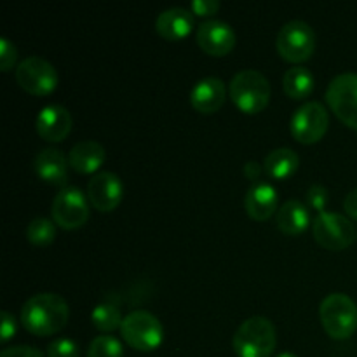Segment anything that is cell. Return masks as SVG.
<instances>
[{
	"instance_id": "27",
	"label": "cell",
	"mask_w": 357,
	"mask_h": 357,
	"mask_svg": "<svg viewBox=\"0 0 357 357\" xmlns=\"http://www.w3.org/2000/svg\"><path fill=\"white\" fill-rule=\"evenodd\" d=\"M328 199H330V195H328L326 187H323V185L314 183L310 185V188L307 190V202H309L310 208L316 209V211L324 213V209H326V204H328Z\"/></svg>"
},
{
	"instance_id": "10",
	"label": "cell",
	"mask_w": 357,
	"mask_h": 357,
	"mask_svg": "<svg viewBox=\"0 0 357 357\" xmlns=\"http://www.w3.org/2000/svg\"><path fill=\"white\" fill-rule=\"evenodd\" d=\"M16 80L28 94L49 96L58 87V72L47 59L28 56L16 66Z\"/></svg>"
},
{
	"instance_id": "13",
	"label": "cell",
	"mask_w": 357,
	"mask_h": 357,
	"mask_svg": "<svg viewBox=\"0 0 357 357\" xmlns=\"http://www.w3.org/2000/svg\"><path fill=\"white\" fill-rule=\"evenodd\" d=\"M87 197L94 209L101 213H110L119 208L124 197V185L117 174L110 171H101L94 174L87 183Z\"/></svg>"
},
{
	"instance_id": "23",
	"label": "cell",
	"mask_w": 357,
	"mask_h": 357,
	"mask_svg": "<svg viewBox=\"0 0 357 357\" xmlns=\"http://www.w3.org/2000/svg\"><path fill=\"white\" fill-rule=\"evenodd\" d=\"M91 321L96 330L103 331V333H112L115 330H121L124 317H122L121 309L114 303H100L94 307Z\"/></svg>"
},
{
	"instance_id": "20",
	"label": "cell",
	"mask_w": 357,
	"mask_h": 357,
	"mask_svg": "<svg viewBox=\"0 0 357 357\" xmlns=\"http://www.w3.org/2000/svg\"><path fill=\"white\" fill-rule=\"evenodd\" d=\"M275 222H278V229L284 236L296 237L305 232L307 227L310 225V213L303 202L291 199L279 208Z\"/></svg>"
},
{
	"instance_id": "19",
	"label": "cell",
	"mask_w": 357,
	"mask_h": 357,
	"mask_svg": "<svg viewBox=\"0 0 357 357\" xmlns=\"http://www.w3.org/2000/svg\"><path fill=\"white\" fill-rule=\"evenodd\" d=\"M105 160H107V152L103 145L93 139L79 142L68 153L70 167L79 174H98V169L103 166Z\"/></svg>"
},
{
	"instance_id": "17",
	"label": "cell",
	"mask_w": 357,
	"mask_h": 357,
	"mask_svg": "<svg viewBox=\"0 0 357 357\" xmlns=\"http://www.w3.org/2000/svg\"><path fill=\"white\" fill-rule=\"evenodd\" d=\"M279 195L274 185L267 181H258L251 185L250 190L246 192L244 199V208H246L248 216L255 222H265L271 218L278 209Z\"/></svg>"
},
{
	"instance_id": "25",
	"label": "cell",
	"mask_w": 357,
	"mask_h": 357,
	"mask_svg": "<svg viewBox=\"0 0 357 357\" xmlns=\"http://www.w3.org/2000/svg\"><path fill=\"white\" fill-rule=\"evenodd\" d=\"M87 357H124L122 344L112 335H101L91 342Z\"/></svg>"
},
{
	"instance_id": "29",
	"label": "cell",
	"mask_w": 357,
	"mask_h": 357,
	"mask_svg": "<svg viewBox=\"0 0 357 357\" xmlns=\"http://www.w3.org/2000/svg\"><path fill=\"white\" fill-rule=\"evenodd\" d=\"M190 10L194 16L199 17L215 16L220 10V2L218 0H194L190 6Z\"/></svg>"
},
{
	"instance_id": "26",
	"label": "cell",
	"mask_w": 357,
	"mask_h": 357,
	"mask_svg": "<svg viewBox=\"0 0 357 357\" xmlns=\"http://www.w3.org/2000/svg\"><path fill=\"white\" fill-rule=\"evenodd\" d=\"M49 357H80V349L72 338H58L47 347Z\"/></svg>"
},
{
	"instance_id": "22",
	"label": "cell",
	"mask_w": 357,
	"mask_h": 357,
	"mask_svg": "<svg viewBox=\"0 0 357 357\" xmlns=\"http://www.w3.org/2000/svg\"><path fill=\"white\" fill-rule=\"evenodd\" d=\"M316 80L310 70L303 68V66H293L284 73L282 79V89H284L286 96L291 100H305L312 94Z\"/></svg>"
},
{
	"instance_id": "21",
	"label": "cell",
	"mask_w": 357,
	"mask_h": 357,
	"mask_svg": "<svg viewBox=\"0 0 357 357\" xmlns=\"http://www.w3.org/2000/svg\"><path fill=\"white\" fill-rule=\"evenodd\" d=\"M300 159L295 150L291 149H275L267 153L264 160V171L274 180H288L298 171Z\"/></svg>"
},
{
	"instance_id": "1",
	"label": "cell",
	"mask_w": 357,
	"mask_h": 357,
	"mask_svg": "<svg viewBox=\"0 0 357 357\" xmlns=\"http://www.w3.org/2000/svg\"><path fill=\"white\" fill-rule=\"evenodd\" d=\"M70 307L56 293H37L21 309V324L35 337H51L68 324Z\"/></svg>"
},
{
	"instance_id": "4",
	"label": "cell",
	"mask_w": 357,
	"mask_h": 357,
	"mask_svg": "<svg viewBox=\"0 0 357 357\" xmlns=\"http://www.w3.org/2000/svg\"><path fill=\"white\" fill-rule=\"evenodd\" d=\"M319 319L328 337L347 340L357 331V305L344 293H331L321 302Z\"/></svg>"
},
{
	"instance_id": "9",
	"label": "cell",
	"mask_w": 357,
	"mask_h": 357,
	"mask_svg": "<svg viewBox=\"0 0 357 357\" xmlns=\"http://www.w3.org/2000/svg\"><path fill=\"white\" fill-rule=\"evenodd\" d=\"M330 128V114L319 101H307L291 117V136L302 145L321 142Z\"/></svg>"
},
{
	"instance_id": "34",
	"label": "cell",
	"mask_w": 357,
	"mask_h": 357,
	"mask_svg": "<svg viewBox=\"0 0 357 357\" xmlns=\"http://www.w3.org/2000/svg\"><path fill=\"white\" fill-rule=\"evenodd\" d=\"M275 357H298V356L291 354V352H281V354H279V356H275Z\"/></svg>"
},
{
	"instance_id": "15",
	"label": "cell",
	"mask_w": 357,
	"mask_h": 357,
	"mask_svg": "<svg viewBox=\"0 0 357 357\" xmlns=\"http://www.w3.org/2000/svg\"><path fill=\"white\" fill-rule=\"evenodd\" d=\"M227 100V87L218 77H206L199 80L190 91V105L199 114H216Z\"/></svg>"
},
{
	"instance_id": "6",
	"label": "cell",
	"mask_w": 357,
	"mask_h": 357,
	"mask_svg": "<svg viewBox=\"0 0 357 357\" xmlns=\"http://www.w3.org/2000/svg\"><path fill=\"white\" fill-rule=\"evenodd\" d=\"M275 49L284 61L303 63L316 51V33L309 23L293 20L279 30Z\"/></svg>"
},
{
	"instance_id": "2",
	"label": "cell",
	"mask_w": 357,
	"mask_h": 357,
	"mask_svg": "<svg viewBox=\"0 0 357 357\" xmlns=\"http://www.w3.org/2000/svg\"><path fill=\"white\" fill-rule=\"evenodd\" d=\"M232 347L237 357H271L278 347L275 326L267 317H250L237 328Z\"/></svg>"
},
{
	"instance_id": "32",
	"label": "cell",
	"mask_w": 357,
	"mask_h": 357,
	"mask_svg": "<svg viewBox=\"0 0 357 357\" xmlns=\"http://www.w3.org/2000/svg\"><path fill=\"white\" fill-rule=\"evenodd\" d=\"M261 173H264V164H258V162H255V160L244 164V176H246L250 181L258 183Z\"/></svg>"
},
{
	"instance_id": "16",
	"label": "cell",
	"mask_w": 357,
	"mask_h": 357,
	"mask_svg": "<svg viewBox=\"0 0 357 357\" xmlns=\"http://www.w3.org/2000/svg\"><path fill=\"white\" fill-rule=\"evenodd\" d=\"M35 173L45 183L52 187H66L68 180V157L59 149H44L35 157Z\"/></svg>"
},
{
	"instance_id": "30",
	"label": "cell",
	"mask_w": 357,
	"mask_h": 357,
	"mask_svg": "<svg viewBox=\"0 0 357 357\" xmlns=\"http://www.w3.org/2000/svg\"><path fill=\"white\" fill-rule=\"evenodd\" d=\"M0 319H2V326H0V340L6 344V342H9L10 338L16 335V330H17L16 319H14L13 314H9L7 310H3Z\"/></svg>"
},
{
	"instance_id": "12",
	"label": "cell",
	"mask_w": 357,
	"mask_h": 357,
	"mask_svg": "<svg viewBox=\"0 0 357 357\" xmlns=\"http://www.w3.org/2000/svg\"><path fill=\"white\" fill-rule=\"evenodd\" d=\"M195 42L199 47L209 56L222 58L230 54L236 47L237 35L234 28L225 21L209 20L204 21L195 31Z\"/></svg>"
},
{
	"instance_id": "18",
	"label": "cell",
	"mask_w": 357,
	"mask_h": 357,
	"mask_svg": "<svg viewBox=\"0 0 357 357\" xmlns=\"http://www.w3.org/2000/svg\"><path fill=\"white\" fill-rule=\"evenodd\" d=\"M194 14L185 7H171L162 10L155 20V31L164 40L176 42L187 38L194 31Z\"/></svg>"
},
{
	"instance_id": "7",
	"label": "cell",
	"mask_w": 357,
	"mask_h": 357,
	"mask_svg": "<svg viewBox=\"0 0 357 357\" xmlns=\"http://www.w3.org/2000/svg\"><path fill=\"white\" fill-rule=\"evenodd\" d=\"M312 234L316 243L328 251H342L351 246L357 237L351 220L338 213L324 211L314 220Z\"/></svg>"
},
{
	"instance_id": "31",
	"label": "cell",
	"mask_w": 357,
	"mask_h": 357,
	"mask_svg": "<svg viewBox=\"0 0 357 357\" xmlns=\"http://www.w3.org/2000/svg\"><path fill=\"white\" fill-rule=\"evenodd\" d=\"M0 357H44L38 349L30 347V345H17V347H9L2 351Z\"/></svg>"
},
{
	"instance_id": "8",
	"label": "cell",
	"mask_w": 357,
	"mask_h": 357,
	"mask_svg": "<svg viewBox=\"0 0 357 357\" xmlns=\"http://www.w3.org/2000/svg\"><path fill=\"white\" fill-rule=\"evenodd\" d=\"M326 103L347 128L357 131V73H340L326 89Z\"/></svg>"
},
{
	"instance_id": "33",
	"label": "cell",
	"mask_w": 357,
	"mask_h": 357,
	"mask_svg": "<svg viewBox=\"0 0 357 357\" xmlns=\"http://www.w3.org/2000/svg\"><path fill=\"white\" fill-rule=\"evenodd\" d=\"M344 209L351 218L357 220V188L349 192L347 197L344 199Z\"/></svg>"
},
{
	"instance_id": "5",
	"label": "cell",
	"mask_w": 357,
	"mask_h": 357,
	"mask_svg": "<svg viewBox=\"0 0 357 357\" xmlns=\"http://www.w3.org/2000/svg\"><path fill=\"white\" fill-rule=\"evenodd\" d=\"M121 335L135 351L153 352L162 345L164 326L149 310H132L122 321Z\"/></svg>"
},
{
	"instance_id": "24",
	"label": "cell",
	"mask_w": 357,
	"mask_h": 357,
	"mask_svg": "<svg viewBox=\"0 0 357 357\" xmlns=\"http://www.w3.org/2000/svg\"><path fill=\"white\" fill-rule=\"evenodd\" d=\"M26 239L33 246H49L56 239V225L49 218H35L26 227Z\"/></svg>"
},
{
	"instance_id": "3",
	"label": "cell",
	"mask_w": 357,
	"mask_h": 357,
	"mask_svg": "<svg viewBox=\"0 0 357 357\" xmlns=\"http://www.w3.org/2000/svg\"><path fill=\"white\" fill-rule=\"evenodd\" d=\"M229 94L243 114L257 115L267 108L272 91L264 73L258 70H243L230 80Z\"/></svg>"
},
{
	"instance_id": "28",
	"label": "cell",
	"mask_w": 357,
	"mask_h": 357,
	"mask_svg": "<svg viewBox=\"0 0 357 357\" xmlns=\"http://www.w3.org/2000/svg\"><path fill=\"white\" fill-rule=\"evenodd\" d=\"M17 59V49L9 38H0V70L9 72Z\"/></svg>"
},
{
	"instance_id": "11",
	"label": "cell",
	"mask_w": 357,
	"mask_h": 357,
	"mask_svg": "<svg viewBox=\"0 0 357 357\" xmlns=\"http://www.w3.org/2000/svg\"><path fill=\"white\" fill-rule=\"evenodd\" d=\"M52 222L63 230H77L89 220V204L79 188L65 187L58 192L51 206Z\"/></svg>"
},
{
	"instance_id": "14",
	"label": "cell",
	"mask_w": 357,
	"mask_h": 357,
	"mask_svg": "<svg viewBox=\"0 0 357 357\" xmlns=\"http://www.w3.org/2000/svg\"><path fill=\"white\" fill-rule=\"evenodd\" d=\"M72 115L61 105H47L38 112L35 119V129L38 136L49 143H59L66 139L72 131Z\"/></svg>"
}]
</instances>
